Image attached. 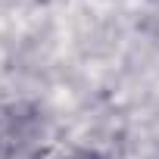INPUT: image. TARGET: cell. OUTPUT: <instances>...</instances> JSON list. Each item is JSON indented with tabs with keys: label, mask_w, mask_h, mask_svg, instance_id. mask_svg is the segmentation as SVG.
I'll list each match as a JSON object with an SVG mask.
<instances>
[{
	"label": "cell",
	"mask_w": 159,
	"mask_h": 159,
	"mask_svg": "<svg viewBox=\"0 0 159 159\" xmlns=\"http://www.w3.org/2000/svg\"><path fill=\"white\" fill-rule=\"evenodd\" d=\"M28 159H103L97 150L91 147H81V143H69V140H53V143H44L38 147Z\"/></svg>",
	"instance_id": "1"
}]
</instances>
